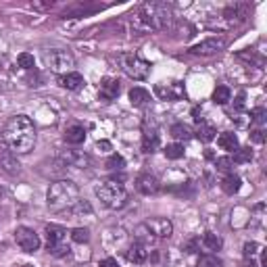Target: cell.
Returning a JSON list of instances; mask_svg holds the SVG:
<instances>
[{"label": "cell", "instance_id": "10", "mask_svg": "<svg viewBox=\"0 0 267 267\" xmlns=\"http://www.w3.org/2000/svg\"><path fill=\"white\" fill-rule=\"evenodd\" d=\"M225 48V40L223 38H209L205 42H198L190 48L192 54H198V56H211V54H217Z\"/></svg>", "mask_w": 267, "mask_h": 267}, {"label": "cell", "instance_id": "16", "mask_svg": "<svg viewBox=\"0 0 267 267\" xmlns=\"http://www.w3.org/2000/svg\"><path fill=\"white\" fill-rule=\"evenodd\" d=\"M127 259L134 263V265H142L146 259H148V251L144 244L140 242H134L129 249H127Z\"/></svg>", "mask_w": 267, "mask_h": 267}, {"label": "cell", "instance_id": "45", "mask_svg": "<svg viewBox=\"0 0 267 267\" xmlns=\"http://www.w3.org/2000/svg\"><path fill=\"white\" fill-rule=\"evenodd\" d=\"M0 69H3V63H0Z\"/></svg>", "mask_w": 267, "mask_h": 267}, {"label": "cell", "instance_id": "1", "mask_svg": "<svg viewBox=\"0 0 267 267\" xmlns=\"http://www.w3.org/2000/svg\"><path fill=\"white\" fill-rule=\"evenodd\" d=\"M3 140L7 142V146L15 152H29L36 144V127H33V121L27 115H17L11 117L3 129Z\"/></svg>", "mask_w": 267, "mask_h": 267}, {"label": "cell", "instance_id": "3", "mask_svg": "<svg viewBox=\"0 0 267 267\" xmlns=\"http://www.w3.org/2000/svg\"><path fill=\"white\" fill-rule=\"evenodd\" d=\"M46 200L52 211H67L80 200V188L71 180L52 182L46 192Z\"/></svg>", "mask_w": 267, "mask_h": 267}, {"label": "cell", "instance_id": "31", "mask_svg": "<svg viewBox=\"0 0 267 267\" xmlns=\"http://www.w3.org/2000/svg\"><path fill=\"white\" fill-rule=\"evenodd\" d=\"M165 157H167V159H174V161L182 159V157H184V146H182V144H169V146H165Z\"/></svg>", "mask_w": 267, "mask_h": 267}, {"label": "cell", "instance_id": "15", "mask_svg": "<svg viewBox=\"0 0 267 267\" xmlns=\"http://www.w3.org/2000/svg\"><path fill=\"white\" fill-rule=\"evenodd\" d=\"M44 234H46L48 246H56V244H61V242L65 240V236H67V230H65L63 225H54V223H50V225H46Z\"/></svg>", "mask_w": 267, "mask_h": 267}, {"label": "cell", "instance_id": "23", "mask_svg": "<svg viewBox=\"0 0 267 267\" xmlns=\"http://www.w3.org/2000/svg\"><path fill=\"white\" fill-rule=\"evenodd\" d=\"M215 127L213 125H209V123H200L198 125V129H196V138L200 140V142H211V140H215Z\"/></svg>", "mask_w": 267, "mask_h": 267}, {"label": "cell", "instance_id": "28", "mask_svg": "<svg viewBox=\"0 0 267 267\" xmlns=\"http://www.w3.org/2000/svg\"><path fill=\"white\" fill-rule=\"evenodd\" d=\"M67 213H69L71 217H82L84 213L90 215V213H92V207H90L88 200H78V203H75L71 209H67Z\"/></svg>", "mask_w": 267, "mask_h": 267}, {"label": "cell", "instance_id": "42", "mask_svg": "<svg viewBox=\"0 0 267 267\" xmlns=\"http://www.w3.org/2000/svg\"><path fill=\"white\" fill-rule=\"evenodd\" d=\"M196 242H198V240L194 238V240H190V242H186V246H184V249H186L188 253H196Z\"/></svg>", "mask_w": 267, "mask_h": 267}, {"label": "cell", "instance_id": "37", "mask_svg": "<svg viewBox=\"0 0 267 267\" xmlns=\"http://www.w3.org/2000/svg\"><path fill=\"white\" fill-rule=\"evenodd\" d=\"M259 251H261V244H257V242H246V244H244V259H253Z\"/></svg>", "mask_w": 267, "mask_h": 267}, {"label": "cell", "instance_id": "25", "mask_svg": "<svg viewBox=\"0 0 267 267\" xmlns=\"http://www.w3.org/2000/svg\"><path fill=\"white\" fill-rule=\"evenodd\" d=\"M203 244H205L209 251H219V249L223 246V240L217 236V234H213V232H205V234H203Z\"/></svg>", "mask_w": 267, "mask_h": 267}, {"label": "cell", "instance_id": "14", "mask_svg": "<svg viewBox=\"0 0 267 267\" xmlns=\"http://www.w3.org/2000/svg\"><path fill=\"white\" fill-rule=\"evenodd\" d=\"M119 90H121V86H119V80H115V78H105L100 82V98H105V100H115Z\"/></svg>", "mask_w": 267, "mask_h": 267}, {"label": "cell", "instance_id": "43", "mask_svg": "<svg viewBox=\"0 0 267 267\" xmlns=\"http://www.w3.org/2000/svg\"><path fill=\"white\" fill-rule=\"evenodd\" d=\"M242 107H244V94H240V96H238V98H236V109H238V111H240V109H242Z\"/></svg>", "mask_w": 267, "mask_h": 267}, {"label": "cell", "instance_id": "2", "mask_svg": "<svg viewBox=\"0 0 267 267\" xmlns=\"http://www.w3.org/2000/svg\"><path fill=\"white\" fill-rule=\"evenodd\" d=\"M171 23V7L165 3H146L134 17V27L138 31H159Z\"/></svg>", "mask_w": 267, "mask_h": 267}, {"label": "cell", "instance_id": "40", "mask_svg": "<svg viewBox=\"0 0 267 267\" xmlns=\"http://www.w3.org/2000/svg\"><path fill=\"white\" fill-rule=\"evenodd\" d=\"M94 148H96L98 152H109V150H113V146H111V142H109V140H98Z\"/></svg>", "mask_w": 267, "mask_h": 267}, {"label": "cell", "instance_id": "21", "mask_svg": "<svg viewBox=\"0 0 267 267\" xmlns=\"http://www.w3.org/2000/svg\"><path fill=\"white\" fill-rule=\"evenodd\" d=\"M244 17H246V7H242V5H234V7H227L223 11V19H227L232 23L242 21Z\"/></svg>", "mask_w": 267, "mask_h": 267}, {"label": "cell", "instance_id": "35", "mask_svg": "<svg viewBox=\"0 0 267 267\" xmlns=\"http://www.w3.org/2000/svg\"><path fill=\"white\" fill-rule=\"evenodd\" d=\"M265 119H267V111H265L263 107H257V109H253V111H251V121H253V123L263 125V123H265Z\"/></svg>", "mask_w": 267, "mask_h": 267}, {"label": "cell", "instance_id": "9", "mask_svg": "<svg viewBox=\"0 0 267 267\" xmlns=\"http://www.w3.org/2000/svg\"><path fill=\"white\" fill-rule=\"evenodd\" d=\"M59 163L63 167H78V169H86V167H90L92 159L82 150H65V152H61Z\"/></svg>", "mask_w": 267, "mask_h": 267}, {"label": "cell", "instance_id": "33", "mask_svg": "<svg viewBox=\"0 0 267 267\" xmlns=\"http://www.w3.org/2000/svg\"><path fill=\"white\" fill-rule=\"evenodd\" d=\"M251 159H253V150L251 148H238L236 152H234L232 163H249Z\"/></svg>", "mask_w": 267, "mask_h": 267}, {"label": "cell", "instance_id": "19", "mask_svg": "<svg viewBox=\"0 0 267 267\" xmlns=\"http://www.w3.org/2000/svg\"><path fill=\"white\" fill-rule=\"evenodd\" d=\"M217 144L223 148V150H227V152H236L238 148H240V144H238V138H236V134H232V131H223V134H219V138H217Z\"/></svg>", "mask_w": 267, "mask_h": 267}, {"label": "cell", "instance_id": "18", "mask_svg": "<svg viewBox=\"0 0 267 267\" xmlns=\"http://www.w3.org/2000/svg\"><path fill=\"white\" fill-rule=\"evenodd\" d=\"M59 84H61L63 88H67V90H80L86 82H84V78H82L80 73L71 71V73H65V75H61V78H59Z\"/></svg>", "mask_w": 267, "mask_h": 267}, {"label": "cell", "instance_id": "36", "mask_svg": "<svg viewBox=\"0 0 267 267\" xmlns=\"http://www.w3.org/2000/svg\"><path fill=\"white\" fill-rule=\"evenodd\" d=\"M48 251H50V255H54V257H65V255H69V246H67V244H56V246H48Z\"/></svg>", "mask_w": 267, "mask_h": 267}, {"label": "cell", "instance_id": "26", "mask_svg": "<svg viewBox=\"0 0 267 267\" xmlns=\"http://www.w3.org/2000/svg\"><path fill=\"white\" fill-rule=\"evenodd\" d=\"M159 148V136L155 131H146L142 138V150L144 152H155Z\"/></svg>", "mask_w": 267, "mask_h": 267}, {"label": "cell", "instance_id": "29", "mask_svg": "<svg viewBox=\"0 0 267 267\" xmlns=\"http://www.w3.org/2000/svg\"><path fill=\"white\" fill-rule=\"evenodd\" d=\"M196 267H223V261L217 255H200Z\"/></svg>", "mask_w": 267, "mask_h": 267}, {"label": "cell", "instance_id": "13", "mask_svg": "<svg viewBox=\"0 0 267 267\" xmlns=\"http://www.w3.org/2000/svg\"><path fill=\"white\" fill-rule=\"evenodd\" d=\"M136 190H138L140 194H144V196L157 194V192H159V182H157V178L150 176V174H140V176L136 178Z\"/></svg>", "mask_w": 267, "mask_h": 267}, {"label": "cell", "instance_id": "30", "mask_svg": "<svg viewBox=\"0 0 267 267\" xmlns=\"http://www.w3.org/2000/svg\"><path fill=\"white\" fill-rule=\"evenodd\" d=\"M105 165L109 167V169H113V171H121L123 167H125V159H123L121 155H111Z\"/></svg>", "mask_w": 267, "mask_h": 267}, {"label": "cell", "instance_id": "39", "mask_svg": "<svg viewBox=\"0 0 267 267\" xmlns=\"http://www.w3.org/2000/svg\"><path fill=\"white\" fill-rule=\"evenodd\" d=\"M251 140L257 142V144H263L265 142V131L263 129H253L251 131Z\"/></svg>", "mask_w": 267, "mask_h": 267}, {"label": "cell", "instance_id": "22", "mask_svg": "<svg viewBox=\"0 0 267 267\" xmlns=\"http://www.w3.org/2000/svg\"><path fill=\"white\" fill-rule=\"evenodd\" d=\"M240 178L238 176H234V174H230V176H225L223 178V182H221V190L225 192V194H236L238 190H240Z\"/></svg>", "mask_w": 267, "mask_h": 267}, {"label": "cell", "instance_id": "41", "mask_svg": "<svg viewBox=\"0 0 267 267\" xmlns=\"http://www.w3.org/2000/svg\"><path fill=\"white\" fill-rule=\"evenodd\" d=\"M98 267H119V263H117V259L107 257V259H103V261L98 263Z\"/></svg>", "mask_w": 267, "mask_h": 267}, {"label": "cell", "instance_id": "46", "mask_svg": "<svg viewBox=\"0 0 267 267\" xmlns=\"http://www.w3.org/2000/svg\"><path fill=\"white\" fill-rule=\"evenodd\" d=\"M25 267H33V265H25Z\"/></svg>", "mask_w": 267, "mask_h": 267}, {"label": "cell", "instance_id": "12", "mask_svg": "<svg viewBox=\"0 0 267 267\" xmlns=\"http://www.w3.org/2000/svg\"><path fill=\"white\" fill-rule=\"evenodd\" d=\"M157 96L163 100H184L186 98V90L182 84H169V86H157L155 88Z\"/></svg>", "mask_w": 267, "mask_h": 267}, {"label": "cell", "instance_id": "20", "mask_svg": "<svg viewBox=\"0 0 267 267\" xmlns=\"http://www.w3.org/2000/svg\"><path fill=\"white\" fill-rule=\"evenodd\" d=\"M150 100V94L144 88H131L129 90V103L136 105V107H144Z\"/></svg>", "mask_w": 267, "mask_h": 267}, {"label": "cell", "instance_id": "4", "mask_svg": "<svg viewBox=\"0 0 267 267\" xmlns=\"http://www.w3.org/2000/svg\"><path fill=\"white\" fill-rule=\"evenodd\" d=\"M94 194L98 196L100 203L109 209H121L127 203V192H125L123 184L117 180H107V182L96 184Z\"/></svg>", "mask_w": 267, "mask_h": 267}, {"label": "cell", "instance_id": "6", "mask_svg": "<svg viewBox=\"0 0 267 267\" xmlns=\"http://www.w3.org/2000/svg\"><path fill=\"white\" fill-rule=\"evenodd\" d=\"M44 61L46 65L54 73H71V67H75V59L69 50H61V48H54V50H46L44 52Z\"/></svg>", "mask_w": 267, "mask_h": 267}, {"label": "cell", "instance_id": "32", "mask_svg": "<svg viewBox=\"0 0 267 267\" xmlns=\"http://www.w3.org/2000/svg\"><path fill=\"white\" fill-rule=\"evenodd\" d=\"M71 240L78 244H84L90 240V232L86 227H75V230H71Z\"/></svg>", "mask_w": 267, "mask_h": 267}, {"label": "cell", "instance_id": "44", "mask_svg": "<svg viewBox=\"0 0 267 267\" xmlns=\"http://www.w3.org/2000/svg\"><path fill=\"white\" fill-rule=\"evenodd\" d=\"M242 267H259V265H257V263H255L253 259H246V261L242 263Z\"/></svg>", "mask_w": 267, "mask_h": 267}, {"label": "cell", "instance_id": "17", "mask_svg": "<svg viewBox=\"0 0 267 267\" xmlns=\"http://www.w3.org/2000/svg\"><path fill=\"white\" fill-rule=\"evenodd\" d=\"M86 140V129L82 127V125H69L65 129V142L67 144H73V146H78V144H82Z\"/></svg>", "mask_w": 267, "mask_h": 267}, {"label": "cell", "instance_id": "11", "mask_svg": "<svg viewBox=\"0 0 267 267\" xmlns=\"http://www.w3.org/2000/svg\"><path fill=\"white\" fill-rule=\"evenodd\" d=\"M0 167L3 171L9 174V176H17L21 171V163L17 159V152H13L11 148L7 146H0Z\"/></svg>", "mask_w": 267, "mask_h": 267}, {"label": "cell", "instance_id": "7", "mask_svg": "<svg viewBox=\"0 0 267 267\" xmlns=\"http://www.w3.org/2000/svg\"><path fill=\"white\" fill-rule=\"evenodd\" d=\"M15 242L25 253H36V251H40V244H42L38 234L33 232L31 227H25V225H21V227L15 230Z\"/></svg>", "mask_w": 267, "mask_h": 267}, {"label": "cell", "instance_id": "5", "mask_svg": "<svg viewBox=\"0 0 267 267\" xmlns=\"http://www.w3.org/2000/svg\"><path fill=\"white\" fill-rule=\"evenodd\" d=\"M119 61H121V69L131 80H138L140 82V80H146L150 75V63L144 61L138 54H121Z\"/></svg>", "mask_w": 267, "mask_h": 267}, {"label": "cell", "instance_id": "8", "mask_svg": "<svg viewBox=\"0 0 267 267\" xmlns=\"http://www.w3.org/2000/svg\"><path fill=\"white\" fill-rule=\"evenodd\" d=\"M144 227L150 232L152 238H169L174 234V223L165 217H155V219H148L144 221Z\"/></svg>", "mask_w": 267, "mask_h": 267}, {"label": "cell", "instance_id": "24", "mask_svg": "<svg viewBox=\"0 0 267 267\" xmlns=\"http://www.w3.org/2000/svg\"><path fill=\"white\" fill-rule=\"evenodd\" d=\"M171 136L178 138V140H190L192 138V129L186 123H174L171 125Z\"/></svg>", "mask_w": 267, "mask_h": 267}, {"label": "cell", "instance_id": "34", "mask_svg": "<svg viewBox=\"0 0 267 267\" xmlns=\"http://www.w3.org/2000/svg\"><path fill=\"white\" fill-rule=\"evenodd\" d=\"M17 63H19V67H23V69H33V67H36L33 54H29V52H21V54L17 56Z\"/></svg>", "mask_w": 267, "mask_h": 267}, {"label": "cell", "instance_id": "38", "mask_svg": "<svg viewBox=\"0 0 267 267\" xmlns=\"http://www.w3.org/2000/svg\"><path fill=\"white\" fill-rule=\"evenodd\" d=\"M215 167H217L219 171H230L232 159H230V157H219V159H215Z\"/></svg>", "mask_w": 267, "mask_h": 267}, {"label": "cell", "instance_id": "27", "mask_svg": "<svg viewBox=\"0 0 267 267\" xmlns=\"http://www.w3.org/2000/svg\"><path fill=\"white\" fill-rule=\"evenodd\" d=\"M230 98H232V92H230L227 86H217L215 88V92H213V103L215 105H227Z\"/></svg>", "mask_w": 267, "mask_h": 267}]
</instances>
